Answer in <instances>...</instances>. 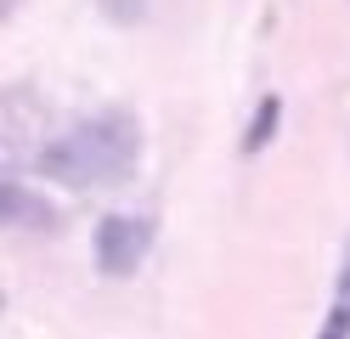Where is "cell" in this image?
Returning a JSON list of instances; mask_svg holds the SVG:
<instances>
[{"mask_svg": "<svg viewBox=\"0 0 350 339\" xmlns=\"http://www.w3.org/2000/svg\"><path fill=\"white\" fill-rule=\"evenodd\" d=\"M136 125L124 113H102V119H85L68 136H57L51 147H40V170L68 187H107L136 164Z\"/></svg>", "mask_w": 350, "mask_h": 339, "instance_id": "1", "label": "cell"}, {"mask_svg": "<svg viewBox=\"0 0 350 339\" xmlns=\"http://www.w3.org/2000/svg\"><path fill=\"white\" fill-rule=\"evenodd\" d=\"M152 249V226L142 215H107L96 226V266L107 277H130Z\"/></svg>", "mask_w": 350, "mask_h": 339, "instance_id": "2", "label": "cell"}, {"mask_svg": "<svg viewBox=\"0 0 350 339\" xmlns=\"http://www.w3.org/2000/svg\"><path fill=\"white\" fill-rule=\"evenodd\" d=\"M277 119H282V102H277V97H266V102L254 108V119H249V136H243V153H260V147H266L271 136H277Z\"/></svg>", "mask_w": 350, "mask_h": 339, "instance_id": "3", "label": "cell"}, {"mask_svg": "<svg viewBox=\"0 0 350 339\" xmlns=\"http://www.w3.org/2000/svg\"><path fill=\"white\" fill-rule=\"evenodd\" d=\"M327 334H350V255H345V271H339V288H334V305H327Z\"/></svg>", "mask_w": 350, "mask_h": 339, "instance_id": "4", "label": "cell"}, {"mask_svg": "<svg viewBox=\"0 0 350 339\" xmlns=\"http://www.w3.org/2000/svg\"><path fill=\"white\" fill-rule=\"evenodd\" d=\"M102 17H113V23H142L147 17V0H96Z\"/></svg>", "mask_w": 350, "mask_h": 339, "instance_id": "5", "label": "cell"}]
</instances>
